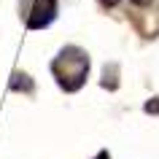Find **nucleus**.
Returning a JSON list of instances; mask_svg holds the SVG:
<instances>
[{
    "mask_svg": "<svg viewBox=\"0 0 159 159\" xmlns=\"http://www.w3.org/2000/svg\"><path fill=\"white\" fill-rule=\"evenodd\" d=\"M51 73L65 92H78L89 75V54L78 46H65L51 59Z\"/></svg>",
    "mask_w": 159,
    "mask_h": 159,
    "instance_id": "1",
    "label": "nucleus"
},
{
    "mask_svg": "<svg viewBox=\"0 0 159 159\" xmlns=\"http://www.w3.org/2000/svg\"><path fill=\"white\" fill-rule=\"evenodd\" d=\"M54 19H57V0H33L27 30H46Z\"/></svg>",
    "mask_w": 159,
    "mask_h": 159,
    "instance_id": "2",
    "label": "nucleus"
},
{
    "mask_svg": "<svg viewBox=\"0 0 159 159\" xmlns=\"http://www.w3.org/2000/svg\"><path fill=\"white\" fill-rule=\"evenodd\" d=\"M11 86H14V89H25V92H33V81H30V75H25V73H16V75H14Z\"/></svg>",
    "mask_w": 159,
    "mask_h": 159,
    "instance_id": "3",
    "label": "nucleus"
},
{
    "mask_svg": "<svg viewBox=\"0 0 159 159\" xmlns=\"http://www.w3.org/2000/svg\"><path fill=\"white\" fill-rule=\"evenodd\" d=\"M146 111H148V113H159V97H154L151 102H146Z\"/></svg>",
    "mask_w": 159,
    "mask_h": 159,
    "instance_id": "4",
    "label": "nucleus"
},
{
    "mask_svg": "<svg viewBox=\"0 0 159 159\" xmlns=\"http://www.w3.org/2000/svg\"><path fill=\"white\" fill-rule=\"evenodd\" d=\"M94 159H111V154H108V151H100V154H97Z\"/></svg>",
    "mask_w": 159,
    "mask_h": 159,
    "instance_id": "5",
    "label": "nucleus"
},
{
    "mask_svg": "<svg viewBox=\"0 0 159 159\" xmlns=\"http://www.w3.org/2000/svg\"><path fill=\"white\" fill-rule=\"evenodd\" d=\"M105 6H116V3H121V0H102Z\"/></svg>",
    "mask_w": 159,
    "mask_h": 159,
    "instance_id": "6",
    "label": "nucleus"
}]
</instances>
